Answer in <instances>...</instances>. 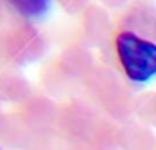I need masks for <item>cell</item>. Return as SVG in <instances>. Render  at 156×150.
I'll return each instance as SVG.
<instances>
[{"label":"cell","mask_w":156,"mask_h":150,"mask_svg":"<svg viewBox=\"0 0 156 150\" xmlns=\"http://www.w3.org/2000/svg\"><path fill=\"white\" fill-rule=\"evenodd\" d=\"M11 4L26 16H40L49 9V0H11Z\"/></svg>","instance_id":"obj_2"},{"label":"cell","mask_w":156,"mask_h":150,"mask_svg":"<svg viewBox=\"0 0 156 150\" xmlns=\"http://www.w3.org/2000/svg\"><path fill=\"white\" fill-rule=\"evenodd\" d=\"M118 60L133 81L144 83L156 76V43L123 31L116 36Z\"/></svg>","instance_id":"obj_1"}]
</instances>
